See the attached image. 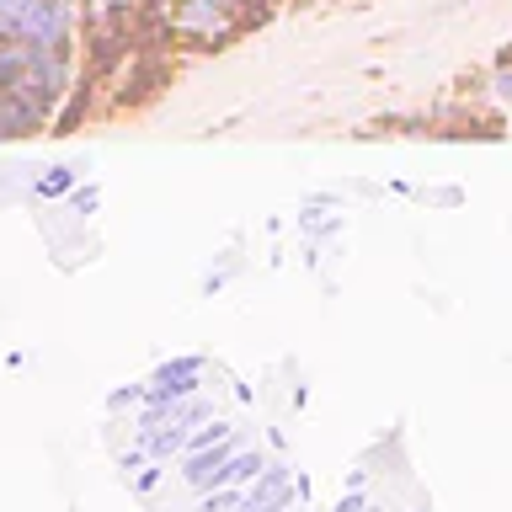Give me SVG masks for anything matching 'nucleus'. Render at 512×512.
<instances>
[{
    "label": "nucleus",
    "instance_id": "1",
    "mask_svg": "<svg viewBox=\"0 0 512 512\" xmlns=\"http://www.w3.org/2000/svg\"><path fill=\"white\" fill-rule=\"evenodd\" d=\"M86 80L80 0H0V139L64 128Z\"/></svg>",
    "mask_w": 512,
    "mask_h": 512
}]
</instances>
